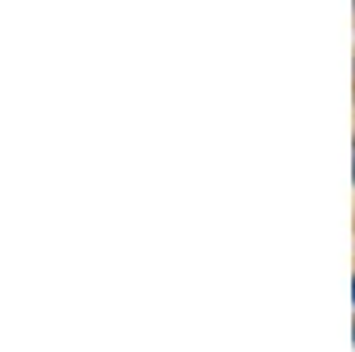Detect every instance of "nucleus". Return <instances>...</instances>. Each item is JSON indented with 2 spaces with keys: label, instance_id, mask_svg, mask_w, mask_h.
Instances as JSON below:
<instances>
[{
  "label": "nucleus",
  "instance_id": "f257e3e1",
  "mask_svg": "<svg viewBox=\"0 0 355 352\" xmlns=\"http://www.w3.org/2000/svg\"><path fill=\"white\" fill-rule=\"evenodd\" d=\"M352 296H355V292H352Z\"/></svg>",
  "mask_w": 355,
  "mask_h": 352
}]
</instances>
